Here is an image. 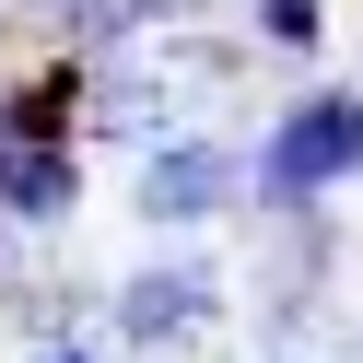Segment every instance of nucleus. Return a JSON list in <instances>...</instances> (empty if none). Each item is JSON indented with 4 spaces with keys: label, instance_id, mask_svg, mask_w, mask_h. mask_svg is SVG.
Returning <instances> with one entry per match:
<instances>
[{
    "label": "nucleus",
    "instance_id": "obj_1",
    "mask_svg": "<svg viewBox=\"0 0 363 363\" xmlns=\"http://www.w3.org/2000/svg\"><path fill=\"white\" fill-rule=\"evenodd\" d=\"M363 164V106H305V118L269 141V188H328Z\"/></svg>",
    "mask_w": 363,
    "mask_h": 363
},
{
    "label": "nucleus",
    "instance_id": "obj_2",
    "mask_svg": "<svg viewBox=\"0 0 363 363\" xmlns=\"http://www.w3.org/2000/svg\"><path fill=\"white\" fill-rule=\"evenodd\" d=\"M199 199H211V164H199V152H188V164H164V176H152V211H199Z\"/></svg>",
    "mask_w": 363,
    "mask_h": 363
}]
</instances>
